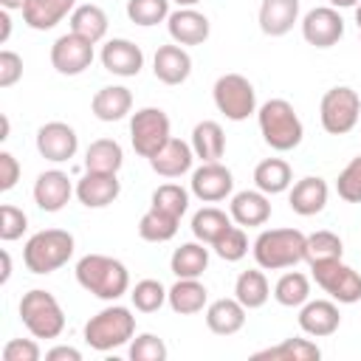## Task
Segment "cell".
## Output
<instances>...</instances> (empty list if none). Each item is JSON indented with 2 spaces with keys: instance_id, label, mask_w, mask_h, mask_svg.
I'll return each mask as SVG.
<instances>
[{
  "instance_id": "9",
  "label": "cell",
  "mask_w": 361,
  "mask_h": 361,
  "mask_svg": "<svg viewBox=\"0 0 361 361\" xmlns=\"http://www.w3.org/2000/svg\"><path fill=\"white\" fill-rule=\"evenodd\" d=\"M172 138L169 116L161 107H141L130 118V144L141 158H152Z\"/></svg>"
},
{
  "instance_id": "29",
  "label": "cell",
  "mask_w": 361,
  "mask_h": 361,
  "mask_svg": "<svg viewBox=\"0 0 361 361\" xmlns=\"http://www.w3.org/2000/svg\"><path fill=\"white\" fill-rule=\"evenodd\" d=\"M206 243L195 240V243H183L180 248L172 251L169 257V268L178 279H200L203 271L209 268V248H203Z\"/></svg>"
},
{
  "instance_id": "7",
  "label": "cell",
  "mask_w": 361,
  "mask_h": 361,
  "mask_svg": "<svg viewBox=\"0 0 361 361\" xmlns=\"http://www.w3.org/2000/svg\"><path fill=\"white\" fill-rule=\"evenodd\" d=\"M319 118H322L324 133H330V135H347L358 124V118H361V96L353 87H347V85L330 87L322 96Z\"/></svg>"
},
{
  "instance_id": "44",
  "label": "cell",
  "mask_w": 361,
  "mask_h": 361,
  "mask_svg": "<svg viewBox=\"0 0 361 361\" xmlns=\"http://www.w3.org/2000/svg\"><path fill=\"white\" fill-rule=\"evenodd\" d=\"M336 192L347 203H361V155H355L336 178Z\"/></svg>"
},
{
  "instance_id": "34",
  "label": "cell",
  "mask_w": 361,
  "mask_h": 361,
  "mask_svg": "<svg viewBox=\"0 0 361 361\" xmlns=\"http://www.w3.org/2000/svg\"><path fill=\"white\" fill-rule=\"evenodd\" d=\"M178 226H180V217L149 206L138 220V237L147 243H166L178 234Z\"/></svg>"
},
{
  "instance_id": "17",
  "label": "cell",
  "mask_w": 361,
  "mask_h": 361,
  "mask_svg": "<svg viewBox=\"0 0 361 361\" xmlns=\"http://www.w3.org/2000/svg\"><path fill=\"white\" fill-rule=\"evenodd\" d=\"M102 65L104 71H110L113 76H138L141 68H144V51L124 39V37H116V39H107L102 45Z\"/></svg>"
},
{
  "instance_id": "19",
  "label": "cell",
  "mask_w": 361,
  "mask_h": 361,
  "mask_svg": "<svg viewBox=\"0 0 361 361\" xmlns=\"http://www.w3.org/2000/svg\"><path fill=\"white\" fill-rule=\"evenodd\" d=\"M327 197H330L327 180L319 178V175H307V178L296 180V183L288 189L290 212H296L299 217H313V214H319V212L327 206Z\"/></svg>"
},
{
  "instance_id": "2",
  "label": "cell",
  "mask_w": 361,
  "mask_h": 361,
  "mask_svg": "<svg viewBox=\"0 0 361 361\" xmlns=\"http://www.w3.org/2000/svg\"><path fill=\"white\" fill-rule=\"evenodd\" d=\"M307 234L299 228H265L254 240V259L262 271H282L293 268L305 259Z\"/></svg>"
},
{
  "instance_id": "1",
  "label": "cell",
  "mask_w": 361,
  "mask_h": 361,
  "mask_svg": "<svg viewBox=\"0 0 361 361\" xmlns=\"http://www.w3.org/2000/svg\"><path fill=\"white\" fill-rule=\"evenodd\" d=\"M76 282L96 299L116 302L130 290V271L121 259L107 254H85L76 262Z\"/></svg>"
},
{
  "instance_id": "58",
  "label": "cell",
  "mask_w": 361,
  "mask_h": 361,
  "mask_svg": "<svg viewBox=\"0 0 361 361\" xmlns=\"http://www.w3.org/2000/svg\"><path fill=\"white\" fill-rule=\"evenodd\" d=\"M358 42H361V39H358Z\"/></svg>"
},
{
  "instance_id": "40",
  "label": "cell",
  "mask_w": 361,
  "mask_h": 361,
  "mask_svg": "<svg viewBox=\"0 0 361 361\" xmlns=\"http://www.w3.org/2000/svg\"><path fill=\"white\" fill-rule=\"evenodd\" d=\"M169 0H127V17L135 25H158L164 20H169Z\"/></svg>"
},
{
  "instance_id": "12",
  "label": "cell",
  "mask_w": 361,
  "mask_h": 361,
  "mask_svg": "<svg viewBox=\"0 0 361 361\" xmlns=\"http://www.w3.org/2000/svg\"><path fill=\"white\" fill-rule=\"evenodd\" d=\"M302 37L313 48H333L344 37V20H341L338 8H333V6L310 8L302 17Z\"/></svg>"
},
{
  "instance_id": "33",
  "label": "cell",
  "mask_w": 361,
  "mask_h": 361,
  "mask_svg": "<svg viewBox=\"0 0 361 361\" xmlns=\"http://www.w3.org/2000/svg\"><path fill=\"white\" fill-rule=\"evenodd\" d=\"M124 164V149L113 138H96L85 152V172H118Z\"/></svg>"
},
{
  "instance_id": "48",
  "label": "cell",
  "mask_w": 361,
  "mask_h": 361,
  "mask_svg": "<svg viewBox=\"0 0 361 361\" xmlns=\"http://www.w3.org/2000/svg\"><path fill=\"white\" fill-rule=\"evenodd\" d=\"M23 79V56L3 48L0 51V87H11Z\"/></svg>"
},
{
  "instance_id": "57",
  "label": "cell",
  "mask_w": 361,
  "mask_h": 361,
  "mask_svg": "<svg viewBox=\"0 0 361 361\" xmlns=\"http://www.w3.org/2000/svg\"><path fill=\"white\" fill-rule=\"evenodd\" d=\"M355 23H358V31H361V3L355 6Z\"/></svg>"
},
{
  "instance_id": "13",
  "label": "cell",
  "mask_w": 361,
  "mask_h": 361,
  "mask_svg": "<svg viewBox=\"0 0 361 361\" xmlns=\"http://www.w3.org/2000/svg\"><path fill=\"white\" fill-rule=\"evenodd\" d=\"M79 135L65 121H48L37 130V152L51 164H65L76 155Z\"/></svg>"
},
{
  "instance_id": "53",
  "label": "cell",
  "mask_w": 361,
  "mask_h": 361,
  "mask_svg": "<svg viewBox=\"0 0 361 361\" xmlns=\"http://www.w3.org/2000/svg\"><path fill=\"white\" fill-rule=\"evenodd\" d=\"M0 6L8 8V11H23L28 6V0H0Z\"/></svg>"
},
{
  "instance_id": "36",
  "label": "cell",
  "mask_w": 361,
  "mask_h": 361,
  "mask_svg": "<svg viewBox=\"0 0 361 361\" xmlns=\"http://www.w3.org/2000/svg\"><path fill=\"white\" fill-rule=\"evenodd\" d=\"M254 358H271V361H319L322 350L310 338H285L274 347H265L254 353Z\"/></svg>"
},
{
  "instance_id": "49",
  "label": "cell",
  "mask_w": 361,
  "mask_h": 361,
  "mask_svg": "<svg viewBox=\"0 0 361 361\" xmlns=\"http://www.w3.org/2000/svg\"><path fill=\"white\" fill-rule=\"evenodd\" d=\"M20 161L11 155V152H0V192H8V189H14L17 186V180H20Z\"/></svg>"
},
{
  "instance_id": "3",
  "label": "cell",
  "mask_w": 361,
  "mask_h": 361,
  "mask_svg": "<svg viewBox=\"0 0 361 361\" xmlns=\"http://www.w3.org/2000/svg\"><path fill=\"white\" fill-rule=\"evenodd\" d=\"M257 121H259V133L271 149L288 152V149H296L302 144L305 127H302V118L288 99H268L257 110Z\"/></svg>"
},
{
  "instance_id": "51",
  "label": "cell",
  "mask_w": 361,
  "mask_h": 361,
  "mask_svg": "<svg viewBox=\"0 0 361 361\" xmlns=\"http://www.w3.org/2000/svg\"><path fill=\"white\" fill-rule=\"evenodd\" d=\"M11 37V17H8V8L0 11V42H8Z\"/></svg>"
},
{
  "instance_id": "38",
  "label": "cell",
  "mask_w": 361,
  "mask_h": 361,
  "mask_svg": "<svg viewBox=\"0 0 361 361\" xmlns=\"http://www.w3.org/2000/svg\"><path fill=\"white\" fill-rule=\"evenodd\" d=\"M274 299L282 307H302L310 299V279L299 271H288L274 285Z\"/></svg>"
},
{
  "instance_id": "46",
  "label": "cell",
  "mask_w": 361,
  "mask_h": 361,
  "mask_svg": "<svg viewBox=\"0 0 361 361\" xmlns=\"http://www.w3.org/2000/svg\"><path fill=\"white\" fill-rule=\"evenodd\" d=\"M28 228V217L23 209L11 206V203H3L0 206V240L3 243H11V240H20Z\"/></svg>"
},
{
  "instance_id": "50",
  "label": "cell",
  "mask_w": 361,
  "mask_h": 361,
  "mask_svg": "<svg viewBox=\"0 0 361 361\" xmlns=\"http://www.w3.org/2000/svg\"><path fill=\"white\" fill-rule=\"evenodd\" d=\"M45 361H82V353L68 344H56L45 353Z\"/></svg>"
},
{
  "instance_id": "4",
  "label": "cell",
  "mask_w": 361,
  "mask_h": 361,
  "mask_svg": "<svg viewBox=\"0 0 361 361\" xmlns=\"http://www.w3.org/2000/svg\"><path fill=\"white\" fill-rule=\"evenodd\" d=\"M73 248H76V240H73L71 231H65V228H42V231L28 237V243L23 248V262L37 276L54 274L56 268H62L73 257Z\"/></svg>"
},
{
  "instance_id": "52",
  "label": "cell",
  "mask_w": 361,
  "mask_h": 361,
  "mask_svg": "<svg viewBox=\"0 0 361 361\" xmlns=\"http://www.w3.org/2000/svg\"><path fill=\"white\" fill-rule=\"evenodd\" d=\"M0 257H3V274H0V282L6 285V282L11 279V257H8V251H6V248L0 251Z\"/></svg>"
},
{
  "instance_id": "30",
  "label": "cell",
  "mask_w": 361,
  "mask_h": 361,
  "mask_svg": "<svg viewBox=\"0 0 361 361\" xmlns=\"http://www.w3.org/2000/svg\"><path fill=\"white\" fill-rule=\"evenodd\" d=\"M68 23H71V31L73 34H79V37H85L87 42H102L104 39V34H107V14H104V8L102 6H96V3H82V6H76L73 8V14L68 17Z\"/></svg>"
},
{
  "instance_id": "43",
  "label": "cell",
  "mask_w": 361,
  "mask_h": 361,
  "mask_svg": "<svg viewBox=\"0 0 361 361\" xmlns=\"http://www.w3.org/2000/svg\"><path fill=\"white\" fill-rule=\"evenodd\" d=\"M152 206L161 212H169L175 217H183L189 209V192L180 183H161L152 192Z\"/></svg>"
},
{
  "instance_id": "42",
  "label": "cell",
  "mask_w": 361,
  "mask_h": 361,
  "mask_svg": "<svg viewBox=\"0 0 361 361\" xmlns=\"http://www.w3.org/2000/svg\"><path fill=\"white\" fill-rule=\"evenodd\" d=\"M212 248H214V254H217L220 259L237 262V259H243V257L248 254V237H245L243 226H234V223H231V226L212 243Z\"/></svg>"
},
{
  "instance_id": "22",
  "label": "cell",
  "mask_w": 361,
  "mask_h": 361,
  "mask_svg": "<svg viewBox=\"0 0 361 361\" xmlns=\"http://www.w3.org/2000/svg\"><path fill=\"white\" fill-rule=\"evenodd\" d=\"M228 214L237 226H248V228L265 226L271 220V200L259 189H243V192L231 195Z\"/></svg>"
},
{
  "instance_id": "14",
  "label": "cell",
  "mask_w": 361,
  "mask_h": 361,
  "mask_svg": "<svg viewBox=\"0 0 361 361\" xmlns=\"http://www.w3.org/2000/svg\"><path fill=\"white\" fill-rule=\"evenodd\" d=\"M192 195L203 203H217L226 200L234 189V175L228 166H223L220 161H203L195 172H192Z\"/></svg>"
},
{
  "instance_id": "55",
  "label": "cell",
  "mask_w": 361,
  "mask_h": 361,
  "mask_svg": "<svg viewBox=\"0 0 361 361\" xmlns=\"http://www.w3.org/2000/svg\"><path fill=\"white\" fill-rule=\"evenodd\" d=\"M0 121H3V133H0V141H6V138H8V130H11V124H8V116H0Z\"/></svg>"
},
{
  "instance_id": "15",
  "label": "cell",
  "mask_w": 361,
  "mask_h": 361,
  "mask_svg": "<svg viewBox=\"0 0 361 361\" xmlns=\"http://www.w3.org/2000/svg\"><path fill=\"white\" fill-rule=\"evenodd\" d=\"M71 195H76V186L71 183V178L62 169H45L37 175L34 180V203L42 212H62L71 200Z\"/></svg>"
},
{
  "instance_id": "47",
  "label": "cell",
  "mask_w": 361,
  "mask_h": 361,
  "mask_svg": "<svg viewBox=\"0 0 361 361\" xmlns=\"http://www.w3.org/2000/svg\"><path fill=\"white\" fill-rule=\"evenodd\" d=\"M42 350L34 338H11L3 347V361H39Z\"/></svg>"
},
{
  "instance_id": "56",
  "label": "cell",
  "mask_w": 361,
  "mask_h": 361,
  "mask_svg": "<svg viewBox=\"0 0 361 361\" xmlns=\"http://www.w3.org/2000/svg\"><path fill=\"white\" fill-rule=\"evenodd\" d=\"M178 3V8H189V6H197L200 0H175Z\"/></svg>"
},
{
  "instance_id": "35",
  "label": "cell",
  "mask_w": 361,
  "mask_h": 361,
  "mask_svg": "<svg viewBox=\"0 0 361 361\" xmlns=\"http://www.w3.org/2000/svg\"><path fill=\"white\" fill-rule=\"evenodd\" d=\"M234 296L240 299V305H243L245 310H257V307H262V305L271 299V285H268V279H265L262 271L251 268V271H243V274L237 276V282H234Z\"/></svg>"
},
{
  "instance_id": "8",
  "label": "cell",
  "mask_w": 361,
  "mask_h": 361,
  "mask_svg": "<svg viewBox=\"0 0 361 361\" xmlns=\"http://www.w3.org/2000/svg\"><path fill=\"white\" fill-rule=\"evenodd\" d=\"M214 107L228 118V121H245L251 113H257V90L243 73H223L214 87Z\"/></svg>"
},
{
  "instance_id": "31",
  "label": "cell",
  "mask_w": 361,
  "mask_h": 361,
  "mask_svg": "<svg viewBox=\"0 0 361 361\" xmlns=\"http://www.w3.org/2000/svg\"><path fill=\"white\" fill-rule=\"evenodd\" d=\"M254 186L265 195H279V192H288L293 186V172H290V164L282 161V158H265L257 164L254 169Z\"/></svg>"
},
{
  "instance_id": "28",
  "label": "cell",
  "mask_w": 361,
  "mask_h": 361,
  "mask_svg": "<svg viewBox=\"0 0 361 361\" xmlns=\"http://www.w3.org/2000/svg\"><path fill=\"white\" fill-rule=\"evenodd\" d=\"M166 302L169 307L178 313V316H195L206 307L209 302V290L200 279H178L169 293H166Z\"/></svg>"
},
{
  "instance_id": "6",
  "label": "cell",
  "mask_w": 361,
  "mask_h": 361,
  "mask_svg": "<svg viewBox=\"0 0 361 361\" xmlns=\"http://www.w3.org/2000/svg\"><path fill=\"white\" fill-rule=\"evenodd\" d=\"M20 322L34 338H56L65 330V310L51 290L31 288L20 299Z\"/></svg>"
},
{
  "instance_id": "11",
  "label": "cell",
  "mask_w": 361,
  "mask_h": 361,
  "mask_svg": "<svg viewBox=\"0 0 361 361\" xmlns=\"http://www.w3.org/2000/svg\"><path fill=\"white\" fill-rule=\"evenodd\" d=\"M51 65L62 76L85 73L93 65V42H87L85 37H79L73 31L56 37L54 45H51Z\"/></svg>"
},
{
  "instance_id": "27",
  "label": "cell",
  "mask_w": 361,
  "mask_h": 361,
  "mask_svg": "<svg viewBox=\"0 0 361 361\" xmlns=\"http://www.w3.org/2000/svg\"><path fill=\"white\" fill-rule=\"evenodd\" d=\"M90 110L99 121H121L133 110V93L124 85H107L93 93Z\"/></svg>"
},
{
  "instance_id": "32",
  "label": "cell",
  "mask_w": 361,
  "mask_h": 361,
  "mask_svg": "<svg viewBox=\"0 0 361 361\" xmlns=\"http://www.w3.org/2000/svg\"><path fill=\"white\" fill-rule=\"evenodd\" d=\"M192 149H195V158H200V161H220L223 152H226L223 127L212 118L197 121L195 130H192Z\"/></svg>"
},
{
  "instance_id": "39",
  "label": "cell",
  "mask_w": 361,
  "mask_h": 361,
  "mask_svg": "<svg viewBox=\"0 0 361 361\" xmlns=\"http://www.w3.org/2000/svg\"><path fill=\"white\" fill-rule=\"evenodd\" d=\"M344 254V243L338 234L333 231H313L307 234V245H305V262L313 265V262H322V259H341Z\"/></svg>"
},
{
  "instance_id": "37",
  "label": "cell",
  "mask_w": 361,
  "mask_h": 361,
  "mask_svg": "<svg viewBox=\"0 0 361 361\" xmlns=\"http://www.w3.org/2000/svg\"><path fill=\"white\" fill-rule=\"evenodd\" d=\"M228 226H231V214H226L217 206H203L200 212L192 214V234L206 245H212Z\"/></svg>"
},
{
  "instance_id": "10",
  "label": "cell",
  "mask_w": 361,
  "mask_h": 361,
  "mask_svg": "<svg viewBox=\"0 0 361 361\" xmlns=\"http://www.w3.org/2000/svg\"><path fill=\"white\" fill-rule=\"evenodd\" d=\"M316 285L338 305L361 302V274L341 259H322L310 265Z\"/></svg>"
},
{
  "instance_id": "5",
  "label": "cell",
  "mask_w": 361,
  "mask_h": 361,
  "mask_svg": "<svg viewBox=\"0 0 361 361\" xmlns=\"http://www.w3.org/2000/svg\"><path fill=\"white\" fill-rule=\"evenodd\" d=\"M133 336H135V316L130 313V307H121V305H110L99 310L85 324V341L99 353L124 347Z\"/></svg>"
},
{
  "instance_id": "54",
  "label": "cell",
  "mask_w": 361,
  "mask_h": 361,
  "mask_svg": "<svg viewBox=\"0 0 361 361\" xmlns=\"http://www.w3.org/2000/svg\"><path fill=\"white\" fill-rule=\"evenodd\" d=\"M333 8H353V6H358L361 0H327Z\"/></svg>"
},
{
  "instance_id": "16",
  "label": "cell",
  "mask_w": 361,
  "mask_h": 361,
  "mask_svg": "<svg viewBox=\"0 0 361 361\" xmlns=\"http://www.w3.org/2000/svg\"><path fill=\"white\" fill-rule=\"evenodd\" d=\"M338 324H341V313L333 299H307L299 307V327L305 336L324 338V336H333Z\"/></svg>"
},
{
  "instance_id": "18",
  "label": "cell",
  "mask_w": 361,
  "mask_h": 361,
  "mask_svg": "<svg viewBox=\"0 0 361 361\" xmlns=\"http://www.w3.org/2000/svg\"><path fill=\"white\" fill-rule=\"evenodd\" d=\"M121 195L118 172H85V178L76 183V197L87 209H104Z\"/></svg>"
},
{
  "instance_id": "45",
  "label": "cell",
  "mask_w": 361,
  "mask_h": 361,
  "mask_svg": "<svg viewBox=\"0 0 361 361\" xmlns=\"http://www.w3.org/2000/svg\"><path fill=\"white\" fill-rule=\"evenodd\" d=\"M166 355H169V350H166L164 338L155 336V333H141L130 344V358L133 361H166Z\"/></svg>"
},
{
  "instance_id": "41",
  "label": "cell",
  "mask_w": 361,
  "mask_h": 361,
  "mask_svg": "<svg viewBox=\"0 0 361 361\" xmlns=\"http://www.w3.org/2000/svg\"><path fill=\"white\" fill-rule=\"evenodd\" d=\"M166 288L158 282V279H141L135 282V288L130 290V299H133V307L141 310V313H155L164 307L166 302Z\"/></svg>"
},
{
  "instance_id": "24",
  "label": "cell",
  "mask_w": 361,
  "mask_h": 361,
  "mask_svg": "<svg viewBox=\"0 0 361 361\" xmlns=\"http://www.w3.org/2000/svg\"><path fill=\"white\" fill-rule=\"evenodd\" d=\"M257 20L265 37H285L299 23V0H262Z\"/></svg>"
},
{
  "instance_id": "20",
  "label": "cell",
  "mask_w": 361,
  "mask_h": 361,
  "mask_svg": "<svg viewBox=\"0 0 361 361\" xmlns=\"http://www.w3.org/2000/svg\"><path fill=\"white\" fill-rule=\"evenodd\" d=\"M166 28H169V37L178 45H203L209 39V34H212L209 17L200 14L195 6L172 11L169 20H166Z\"/></svg>"
},
{
  "instance_id": "25",
  "label": "cell",
  "mask_w": 361,
  "mask_h": 361,
  "mask_svg": "<svg viewBox=\"0 0 361 361\" xmlns=\"http://www.w3.org/2000/svg\"><path fill=\"white\" fill-rule=\"evenodd\" d=\"M206 327L214 336H234L245 327V307L237 296H223L206 305Z\"/></svg>"
},
{
  "instance_id": "23",
  "label": "cell",
  "mask_w": 361,
  "mask_h": 361,
  "mask_svg": "<svg viewBox=\"0 0 361 361\" xmlns=\"http://www.w3.org/2000/svg\"><path fill=\"white\" fill-rule=\"evenodd\" d=\"M192 161H195V149L192 144L180 141V138H169L152 158H149V166L155 175L161 178H180L192 169Z\"/></svg>"
},
{
  "instance_id": "21",
  "label": "cell",
  "mask_w": 361,
  "mask_h": 361,
  "mask_svg": "<svg viewBox=\"0 0 361 361\" xmlns=\"http://www.w3.org/2000/svg\"><path fill=\"white\" fill-rule=\"evenodd\" d=\"M152 73L164 85H183L192 73V56L183 45H161L152 56Z\"/></svg>"
},
{
  "instance_id": "26",
  "label": "cell",
  "mask_w": 361,
  "mask_h": 361,
  "mask_svg": "<svg viewBox=\"0 0 361 361\" xmlns=\"http://www.w3.org/2000/svg\"><path fill=\"white\" fill-rule=\"evenodd\" d=\"M76 8V0H28L23 8V20L34 31H48L59 25L65 17H71Z\"/></svg>"
}]
</instances>
